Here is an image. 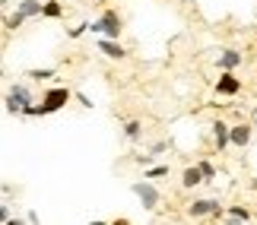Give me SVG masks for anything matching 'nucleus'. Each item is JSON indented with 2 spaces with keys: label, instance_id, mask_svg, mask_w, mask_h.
<instances>
[{
  "label": "nucleus",
  "instance_id": "nucleus-12",
  "mask_svg": "<svg viewBox=\"0 0 257 225\" xmlns=\"http://www.w3.org/2000/svg\"><path fill=\"white\" fill-rule=\"evenodd\" d=\"M225 219H232V222H244V225H248V222L254 219V212H251L248 206H241V203H235V206L225 209Z\"/></svg>",
  "mask_w": 257,
  "mask_h": 225
},
{
  "label": "nucleus",
  "instance_id": "nucleus-14",
  "mask_svg": "<svg viewBox=\"0 0 257 225\" xmlns=\"http://www.w3.org/2000/svg\"><path fill=\"white\" fill-rule=\"evenodd\" d=\"M169 171H172V165L165 162V165H153V168H146L143 171V181H159V178H169Z\"/></svg>",
  "mask_w": 257,
  "mask_h": 225
},
{
  "label": "nucleus",
  "instance_id": "nucleus-11",
  "mask_svg": "<svg viewBox=\"0 0 257 225\" xmlns=\"http://www.w3.org/2000/svg\"><path fill=\"white\" fill-rule=\"evenodd\" d=\"M251 124H235L232 127V146H241V149H244V146H248L251 143Z\"/></svg>",
  "mask_w": 257,
  "mask_h": 225
},
{
  "label": "nucleus",
  "instance_id": "nucleus-6",
  "mask_svg": "<svg viewBox=\"0 0 257 225\" xmlns=\"http://www.w3.org/2000/svg\"><path fill=\"white\" fill-rule=\"evenodd\" d=\"M241 64H244V54L235 51V48H222V51L216 54V67H219L222 73H235Z\"/></svg>",
  "mask_w": 257,
  "mask_h": 225
},
{
  "label": "nucleus",
  "instance_id": "nucleus-10",
  "mask_svg": "<svg viewBox=\"0 0 257 225\" xmlns=\"http://www.w3.org/2000/svg\"><path fill=\"white\" fill-rule=\"evenodd\" d=\"M200 184H206V181H203V171L197 168V162L187 165V168L181 171V187H184V190H194V187H200Z\"/></svg>",
  "mask_w": 257,
  "mask_h": 225
},
{
  "label": "nucleus",
  "instance_id": "nucleus-20",
  "mask_svg": "<svg viewBox=\"0 0 257 225\" xmlns=\"http://www.w3.org/2000/svg\"><path fill=\"white\" fill-rule=\"evenodd\" d=\"M165 149H169V143L159 140V143H153V146H150V155H159V152H165Z\"/></svg>",
  "mask_w": 257,
  "mask_h": 225
},
{
  "label": "nucleus",
  "instance_id": "nucleus-16",
  "mask_svg": "<svg viewBox=\"0 0 257 225\" xmlns=\"http://www.w3.org/2000/svg\"><path fill=\"white\" fill-rule=\"evenodd\" d=\"M140 133H143L140 121H124V136H127V140H140Z\"/></svg>",
  "mask_w": 257,
  "mask_h": 225
},
{
  "label": "nucleus",
  "instance_id": "nucleus-23",
  "mask_svg": "<svg viewBox=\"0 0 257 225\" xmlns=\"http://www.w3.org/2000/svg\"><path fill=\"white\" fill-rule=\"evenodd\" d=\"M4 225H23V219H7Z\"/></svg>",
  "mask_w": 257,
  "mask_h": 225
},
{
  "label": "nucleus",
  "instance_id": "nucleus-21",
  "mask_svg": "<svg viewBox=\"0 0 257 225\" xmlns=\"http://www.w3.org/2000/svg\"><path fill=\"white\" fill-rule=\"evenodd\" d=\"M86 29H89V23H83V26H73V29H70L67 35H70V38H80V35L86 32Z\"/></svg>",
  "mask_w": 257,
  "mask_h": 225
},
{
  "label": "nucleus",
  "instance_id": "nucleus-17",
  "mask_svg": "<svg viewBox=\"0 0 257 225\" xmlns=\"http://www.w3.org/2000/svg\"><path fill=\"white\" fill-rule=\"evenodd\" d=\"M23 23H26V16H23V13H10V16L4 19V29H7V32H13V29H19Z\"/></svg>",
  "mask_w": 257,
  "mask_h": 225
},
{
  "label": "nucleus",
  "instance_id": "nucleus-4",
  "mask_svg": "<svg viewBox=\"0 0 257 225\" xmlns=\"http://www.w3.org/2000/svg\"><path fill=\"white\" fill-rule=\"evenodd\" d=\"M131 190H134V197L143 203L146 212H153L162 203V193H159V187H153V181H137V184H131Z\"/></svg>",
  "mask_w": 257,
  "mask_h": 225
},
{
  "label": "nucleus",
  "instance_id": "nucleus-18",
  "mask_svg": "<svg viewBox=\"0 0 257 225\" xmlns=\"http://www.w3.org/2000/svg\"><path fill=\"white\" fill-rule=\"evenodd\" d=\"M197 168L203 171V181H213V178H216V165H213L210 159H200V162H197Z\"/></svg>",
  "mask_w": 257,
  "mask_h": 225
},
{
  "label": "nucleus",
  "instance_id": "nucleus-2",
  "mask_svg": "<svg viewBox=\"0 0 257 225\" xmlns=\"http://www.w3.org/2000/svg\"><path fill=\"white\" fill-rule=\"evenodd\" d=\"M121 16H117V10H105L102 19H95V23H89V32L92 35H102V38H111V42H117L121 38Z\"/></svg>",
  "mask_w": 257,
  "mask_h": 225
},
{
  "label": "nucleus",
  "instance_id": "nucleus-5",
  "mask_svg": "<svg viewBox=\"0 0 257 225\" xmlns=\"http://www.w3.org/2000/svg\"><path fill=\"white\" fill-rule=\"evenodd\" d=\"M187 216L191 219H203V216H225V209H222V203L219 200H213V197H203V200H194L191 206H187Z\"/></svg>",
  "mask_w": 257,
  "mask_h": 225
},
{
  "label": "nucleus",
  "instance_id": "nucleus-15",
  "mask_svg": "<svg viewBox=\"0 0 257 225\" xmlns=\"http://www.w3.org/2000/svg\"><path fill=\"white\" fill-rule=\"evenodd\" d=\"M42 16H48V19H61V16H64V7L57 4V0H45V10H42Z\"/></svg>",
  "mask_w": 257,
  "mask_h": 225
},
{
  "label": "nucleus",
  "instance_id": "nucleus-3",
  "mask_svg": "<svg viewBox=\"0 0 257 225\" xmlns=\"http://www.w3.org/2000/svg\"><path fill=\"white\" fill-rule=\"evenodd\" d=\"M7 114H26L29 108H32V92H29V86L23 83H16V86H10V92H7Z\"/></svg>",
  "mask_w": 257,
  "mask_h": 225
},
{
  "label": "nucleus",
  "instance_id": "nucleus-13",
  "mask_svg": "<svg viewBox=\"0 0 257 225\" xmlns=\"http://www.w3.org/2000/svg\"><path fill=\"white\" fill-rule=\"evenodd\" d=\"M42 10H45L42 0H19V4H16V13H23L26 19L29 16H42Z\"/></svg>",
  "mask_w": 257,
  "mask_h": 225
},
{
  "label": "nucleus",
  "instance_id": "nucleus-19",
  "mask_svg": "<svg viewBox=\"0 0 257 225\" xmlns=\"http://www.w3.org/2000/svg\"><path fill=\"white\" fill-rule=\"evenodd\" d=\"M29 76H32V80H51V76H54V70H32Z\"/></svg>",
  "mask_w": 257,
  "mask_h": 225
},
{
  "label": "nucleus",
  "instance_id": "nucleus-25",
  "mask_svg": "<svg viewBox=\"0 0 257 225\" xmlns=\"http://www.w3.org/2000/svg\"><path fill=\"white\" fill-rule=\"evenodd\" d=\"M89 225H111V222H98V219H95V222H89Z\"/></svg>",
  "mask_w": 257,
  "mask_h": 225
},
{
  "label": "nucleus",
  "instance_id": "nucleus-1",
  "mask_svg": "<svg viewBox=\"0 0 257 225\" xmlns=\"http://www.w3.org/2000/svg\"><path fill=\"white\" fill-rule=\"evenodd\" d=\"M70 89L67 86H48L45 95H42V102L32 105V108L26 111V117H45V114H54V111H61L67 102H70Z\"/></svg>",
  "mask_w": 257,
  "mask_h": 225
},
{
  "label": "nucleus",
  "instance_id": "nucleus-27",
  "mask_svg": "<svg viewBox=\"0 0 257 225\" xmlns=\"http://www.w3.org/2000/svg\"><path fill=\"white\" fill-rule=\"evenodd\" d=\"M225 222H229V225H244V222H232V219H225Z\"/></svg>",
  "mask_w": 257,
  "mask_h": 225
},
{
  "label": "nucleus",
  "instance_id": "nucleus-8",
  "mask_svg": "<svg viewBox=\"0 0 257 225\" xmlns=\"http://www.w3.org/2000/svg\"><path fill=\"white\" fill-rule=\"evenodd\" d=\"M241 92V80L235 73H219V80H216V95H222V99H232V95Z\"/></svg>",
  "mask_w": 257,
  "mask_h": 225
},
{
  "label": "nucleus",
  "instance_id": "nucleus-24",
  "mask_svg": "<svg viewBox=\"0 0 257 225\" xmlns=\"http://www.w3.org/2000/svg\"><path fill=\"white\" fill-rule=\"evenodd\" d=\"M111 225H131V222H127V219H117V222H111Z\"/></svg>",
  "mask_w": 257,
  "mask_h": 225
},
{
  "label": "nucleus",
  "instance_id": "nucleus-7",
  "mask_svg": "<svg viewBox=\"0 0 257 225\" xmlns=\"http://www.w3.org/2000/svg\"><path fill=\"white\" fill-rule=\"evenodd\" d=\"M213 146H216L219 152H225V149L232 146V127L225 124L222 117H216V121H213Z\"/></svg>",
  "mask_w": 257,
  "mask_h": 225
},
{
  "label": "nucleus",
  "instance_id": "nucleus-28",
  "mask_svg": "<svg viewBox=\"0 0 257 225\" xmlns=\"http://www.w3.org/2000/svg\"><path fill=\"white\" fill-rule=\"evenodd\" d=\"M7 4H10V0H4V7H7Z\"/></svg>",
  "mask_w": 257,
  "mask_h": 225
},
{
  "label": "nucleus",
  "instance_id": "nucleus-9",
  "mask_svg": "<svg viewBox=\"0 0 257 225\" xmlns=\"http://www.w3.org/2000/svg\"><path fill=\"white\" fill-rule=\"evenodd\" d=\"M95 48H98V51H102V54L108 57V61H124V57H127L124 45H121V42H111V38H98Z\"/></svg>",
  "mask_w": 257,
  "mask_h": 225
},
{
  "label": "nucleus",
  "instance_id": "nucleus-22",
  "mask_svg": "<svg viewBox=\"0 0 257 225\" xmlns=\"http://www.w3.org/2000/svg\"><path fill=\"white\" fill-rule=\"evenodd\" d=\"M76 99H80V105H83V108H92V99H89V95H83V92H76Z\"/></svg>",
  "mask_w": 257,
  "mask_h": 225
},
{
  "label": "nucleus",
  "instance_id": "nucleus-26",
  "mask_svg": "<svg viewBox=\"0 0 257 225\" xmlns=\"http://www.w3.org/2000/svg\"><path fill=\"white\" fill-rule=\"evenodd\" d=\"M251 190H257V178H251Z\"/></svg>",
  "mask_w": 257,
  "mask_h": 225
}]
</instances>
